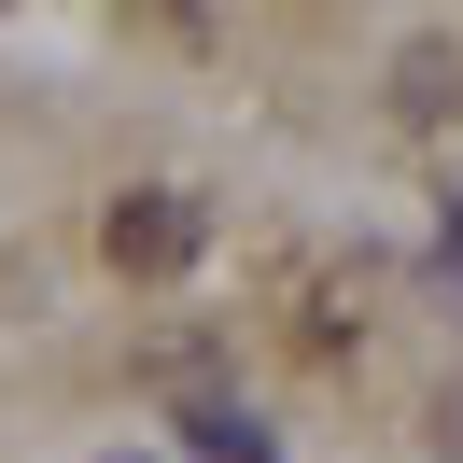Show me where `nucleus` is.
<instances>
[{"label": "nucleus", "mask_w": 463, "mask_h": 463, "mask_svg": "<svg viewBox=\"0 0 463 463\" xmlns=\"http://www.w3.org/2000/svg\"><path fill=\"white\" fill-rule=\"evenodd\" d=\"M183 435H197L211 463H267V421H253V407H225V393H197V407H183Z\"/></svg>", "instance_id": "2"}, {"label": "nucleus", "mask_w": 463, "mask_h": 463, "mask_svg": "<svg viewBox=\"0 0 463 463\" xmlns=\"http://www.w3.org/2000/svg\"><path fill=\"white\" fill-rule=\"evenodd\" d=\"M197 239H211V211H197V197H169V183H155V197H113V211H99V253H113L127 281H169Z\"/></svg>", "instance_id": "1"}, {"label": "nucleus", "mask_w": 463, "mask_h": 463, "mask_svg": "<svg viewBox=\"0 0 463 463\" xmlns=\"http://www.w3.org/2000/svg\"><path fill=\"white\" fill-rule=\"evenodd\" d=\"M449 463H463V407H449Z\"/></svg>", "instance_id": "3"}]
</instances>
